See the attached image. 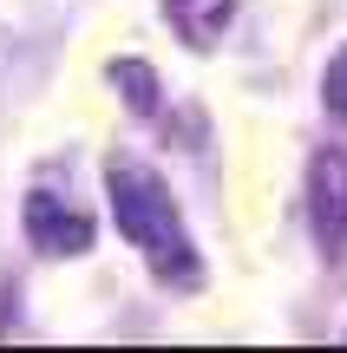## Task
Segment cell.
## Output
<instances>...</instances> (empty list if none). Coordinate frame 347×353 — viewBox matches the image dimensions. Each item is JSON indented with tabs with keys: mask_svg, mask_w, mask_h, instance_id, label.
I'll return each mask as SVG.
<instances>
[{
	"mask_svg": "<svg viewBox=\"0 0 347 353\" xmlns=\"http://www.w3.org/2000/svg\"><path fill=\"white\" fill-rule=\"evenodd\" d=\"M321 112L335 118V125H347V39L328 52V65H321Z\"/></svg>",
	"mask_w": 347,
	"mask_h": 353,
	"instance_id": "cell-6",
	"label": "cell"
},
{
	"mask_svg": "<svg viewBox=\"0 0 347 353\" xmlns=\"http://www.w3.org/2000/svg\"><path fill=\"white\" fill-rule=\"evenodd\" d=\"M99 176H105V203H112V229L151 268V281L170 288V294H197L210 268H204V249H197V236L184 223L177 196H170L164 170L131 157V151H112Z\"/></svg>",
	"mask_w": 347,
	"mask_h": 353,
	"instance_id": "cell-1",
	"label": "cell"
},
{
	"mask_svg": "<svg viewBox=\"0 0 347 353\" xmlns=\"http://www.w3.org/2000/svg\"><path fill=\"white\" fill-rule=\"evenodd\" d=\"M105 85L125 99V112L131 118H164V79H157V65L151 59H138V52H118L112 65H105Z\"/></svg>",
	"mask_w": 347,
	"mask_h": 353,
	"instance_id": "cell-5",
	"label": "cell"
},
{
	"mask_svg": "<svg viewBox=\"0 0 347 353\" xmlns=\"http://www.w3.org/2000/svg\"><path fill=\"white\" fill-rule=\"evenodd\" d=\"M157 7H164V20H170L184 52H217V39L230 33L236 0H157Z\"/></svg>",
	"mask_w": 347,
	"mask_h": 353,
	"instance_id": "cell-4",
	"label": "cell"
},
{
	"mask_svg": "<svg viewBox=\"0 0 347 353\" xmlns=\"http://www.w3.org/2000/svg\"><path fill=\"white\" fill-rule=\"evenodd\" d=\"M20 236H26V249H33L39 262H79V255L99 249V216L79 210L66 190L33 183L26 203H20Z\"/></svg>",
	"mask_w": 347,
	"mask_h": 353,
	"instance_id": "cell-2",
	"label": "cell"
},
{
	"mask_svg": "<svg viewBox=\"0 0 347 353\" xmlns=\"http://www.w3.org/2000/svg\"><path fill=\"white\" fill-rule=\"evenodd\" d=\"M341 341H347V334H341Z\"/></svg>",
	"mask_w": 347,
	"mask_h": 353,
	"instance_id": "cell-7",
	"label": "cell"
},
{
	"mask_svg": "<svg viewBox=\"0 0 347 353\" xmlns=\"http://www.w3.org/2000/svg\"><path fill=\"white\" fill-rule=\"evenodd\" d=\"M308 236L321 262L347 255V151L341 144H321L308 157Z\"/></svg>",
	"mask_w": 347,
	"mask_h": 353,
	"instance_id": "cell-3",
	"label": "cell"
}]
</instances>
